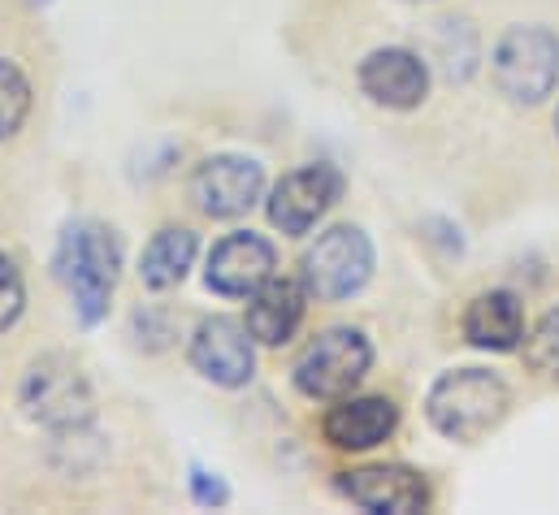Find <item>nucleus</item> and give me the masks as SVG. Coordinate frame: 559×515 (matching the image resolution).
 <instances>
[{
    "instance_id": "6e6552de",
    "label": "nucleus",
    "mask_w": 559,
    "mask_h": 515,
    "mask_svg": "<svg viewBox=\"0 0 559 515\" xmlns=\"http://www.w3.org/2000/svg\"><path fill=\"white\" fill-rule=\"evenodd\" d=\"M343 195V173L330 160H312L304 169H290L270 195V226L299 239L308 235Z\"/></svg>"
},
{
    "instance_id": "9d476101",
    "label": "nucleus",
    "mask_w": 559,
    "mask_h": 515,
    "mask_svg": "<svg viewBox=\"0 0 559 515\" xmlns=\"http://www.w3.org/2000/svg\"><path fill=\"white\" fill-rule=\"evenodd\" d=\"M356 83L378 109L408 113V109H420V100L429 96V65L413 48H378L360 61Z\"/></svg>"
},
{
    "instance_id": "6ab92c4d",
    "label": "nucleus",
    "mask_w": 559,
    "mask_h": 515,
    "mask_svg": "<svg viewBox=\"0 0 559 515\" xmlns=\"http://www.w3.org/2000/svg\"><path fill=\"white\" fill-rule=\"evenodd\" d=\"M26 308V286H22V273L17 264L0 252V330H9Z\"/></svg>"
},
{
    "instance_id": "a211bd4d",
    "label": "nucleus",
    "mask_w": 559,
    "mask_h": 515,
    "mask_svg": "<svg viewBox=\"0 0 559 515\" xmlns=\"http://www.w3.org/2000/svg\"><path fill=\"white\" fill-rule=\"evenodd\" d=\"M525 369L534 378L559 382V308H551L525 338Z\"/></svg>"
},
{
    "instance_id": "f257e3e1",
    "label": "nucleus",
    "mask_w": 559,
    "mask_h": 515,
    "mask_svg": "<svg viewBox=\"0 0 559 515\" xmlns=\"http://www.w3.org/2000/svg\"><path fill=\"white\" fill-rule=\"evenodd\" d=\"M57 282L74 295V312L83 325H100L122 273V243L100 221H74L57 239Z\"/></svg>"
},
{
    "instance_id": "20e7f679",
    "label": "nucleus",
    "mask_w": 559,
    "mask_h": 515,
    "mask_svg": "<svg viewBox=\"0 0 559 515\" xmlns=\"http://www.w3.org/2000/svg\"><path fill=\"white\" fill-rule=\"evenodd\" d=\"M495 87L512 105H543L559 87V35L547 26H512L490 57Z\"/></svg>"
},
{
    "instance_id": "412c9836",
    "label": "nucleus",
    "mask_w": 559,
    "mask_h": 515,
    "mask_svg": "<svg viewBox=\"0 0 559 515\" xmlns=\"http://www.w3.org/2000/svg\"><path fill=\"white\" fill-rule=\"evenodd\" d=\"M556 130H559V109H556Z\"/></svg>"
},
{
    "instance_id": "39448f33",
    "label": "nucleus",
    "mask_w": 559,
    "mask_h": 515,
    "mask_svg": "<svg viewBox=\"0 0 559 515\" xmlns=\"http://www.w3.org/2000/svg\"><path fill=\"white\" fill-rule=\"evenodd\" d=\"M369 277H373V243L360 226H334L317 235V243L299 260V282L308 299L321 303H343L360 295Z\"/></svg>"
},
{
    "instance_id": "0eeeda50",
    "label": "nucleus",
    "mask_w": 559,
    "mask_h": 515,
    "mask_svg": "<svg viewBox=\"0 0 559 515\" xmlns=\"http://www.w3.org/2000/svg\"><path fill=\"white\" fill-rule=\"evenodd\" d=\"M187 191L204 217L235 221L257 208V200L265 191V169L252 156H209L195 165Z\"/></svg>"
},
{
    "instance_id": "4468645a",
    "label": "nucleus",
    "mask_w": 559,
    "mask_h": 515,
    "mask_svg": "<svg viewBox=\"0 0 559 515\" xmlns=\"http://www.w3.org/2000/svg\"><path fill=\"white\" fill-rule=\"evenodd\" d=\"M304 303H308L304 282L274 273L257 295H248V321H243V325H248V334H252L257 343L282 347V343L295 338V330H299V321H304Z\"/></svg>"
},
{
    "instance_id": "aec40b11",
    "label": "nucleus",
    "mask_w": 559,
    "mask_h": 515,
    "mask_svg": "<svg viewBox=\"0 0 559 515\" xmlns=\"http://www.w3.org/2000/svg\"><path fill=\"white\" fill-rule=\"evenodd\" d=\"M191 499H195L200 507H226V503H230V490H226L222 477H213V472H204V468H191Z\"/></svg>"
},
{
    "instance_id": "423d86ee",
    "label": "nucleus",
    "mask_w": 559,
    "mask_h": 515,
    "mask_svg": "<svg viewBox=\"0 0 559 515\" xmlns=\"http://www.w3.org/2000/svg\"><path fill=\"white\" fill-rule=\"evenodd\" d=\"M373 369V347L360 330H325L317 334L304 356L295 360V390L308 394V398H343L360 386Z\"/></svg>"
},
{
    "instance_id": "7ed1b4c3",
    "label": "nucleus",
    "mask_w": 559,
    "mask_h": 515,
    "mask_svg": "<svg viewBox=\"0 0 559 515\" xmlns=\"http://www.w3.org/2000/svg\"><path fill=\"white\" fill-rule=\"evenodd\" d=\"M17 407L26 420L52 429V433H79L96 416V398L83 378V369L70 356H39L17 386Z\"/></svg>"
},
{
    "instance_id": "9b49d317",
    "label": "nucleus",
    "mask_w": 559,
    "mask_h": 515,
    "mask_svg": "<svg viewBox=\"0 0 559 515\" xmlns=\"http://www.w3.org/2000/svg\"><path fill=\"white\" fill-rule=\"evenodd\" d=\"M278 273V252L270 239L252 235V230H239V235H226L213 252H209V268H204V282L209 290L226 295V299H248L257 295L270 277Z\"/></svg>"
},
{
    "instance_id": "f3484780",
    "label": "nucleus",
    "mask_w": 559,
    "mask_h": 515,
    "mask_svg": "<svg viewBox=\"0 0 559 515\" xmlns=\"http://www.w3.org/2000/svg\"><path fill=\"white\" fill-rule=\"evenodd\" d=\"M26 113H31V83L13 61L0 57V143L22 130Z\"/></svg>"
},
{
    "instance_id": "f8f14e48",
    "label": "nucleus",
    "mask_w": 559,
    "mask_h": 515,
    "mask_svg": "<svg viewBox=\"0 0 559 515\" xmlns=\"http://www.w3.org/2000/svg\"><path fill=\"white\" fill-rule=\"evenodd\" d=\"M338 494L352 499L356 507L378 515H404L429 507V486L425 477L404 468V464H373V468H352L338 472Z\"/></svg>"
},
{
    "instance_id": "dca6fc26",
    "label": "nucleus",
    "mask_w": 559,
    "mask_h": 515,
    "mask_svg": "<svg viewBox=\"0 0 559 515\" xmlns=\"http://www.w3.org/2000/svg\"><path fill=\"white\" fill-rule=\"evenodd\" d=\"M195 252H200L195 230H187V226L156 230L140 256V282L147 290H174L187 277V268L195 264Z\"/></svg>"
},
{
    "instance_id": "1a4fd4ad",
    "label": "nucleus",
    "mask_w": 559,
    "mask_h": 515,
    "mask_svg": "<svg viewBox=\"0 0 559 515\" xmlns=\"http://www.w3.org/2000/svg\"><path fill=\"white\" fill-rule=\"evenodd\" d=\"M252 334L243 321L235 316H209L200 321V330L191 334V347H187V360L191 369L222 390H239L252 382L257 373V351H252Z\"/></svg>"
},
{
    "instance_id": "2eb2a0df",
    "label": "nucleus",
    "mask_w": 559,
    "mask_h": 515,
    "mask_svg": "<svg viewBox=\"0 0 559 515\" xmlns=\"http://www.w3.org/2000/svg\"><path fill=\"white\" fill-rule=\"evenodd\" d=\"M464 338L477 351H516L525 343V312L512 290H486L464 308Z\"/></svg>"
},
{
    "instance_id": "f03ea898",
    "label": "nucleus",
    "mask_w": 559,
    "mask_h": 515,
    "mask_svg": "<svg viewBox=\"0 0 559 515\" xmlns=\"http://www.w3.org/2000/svg\"><path fill=\"white\" fill-rule=\"evenodd\" d=\"M508 407H512V394L503 386V378L486 369H451L429 386V398H425L429 424L451 442H481L490 429H499Z\"/></svg>"
},
{
    "instance_id": "ddd939ff",
    "label": "nucleus",
    "mask_w": 559,
    "mask_h": 515,
    "mask_svg": "<svg viewBox=\"0 0 559 515\" xmlns=\"http://www.w3.org/2000/svg\"><path fill=\"white\" fill-rule=\"evenodd\" d=\"M400 424V407L382 394H365V398H334V407L321 416V433L334 451H373L382 446Z\"/></svg>"
}]
</instances>
